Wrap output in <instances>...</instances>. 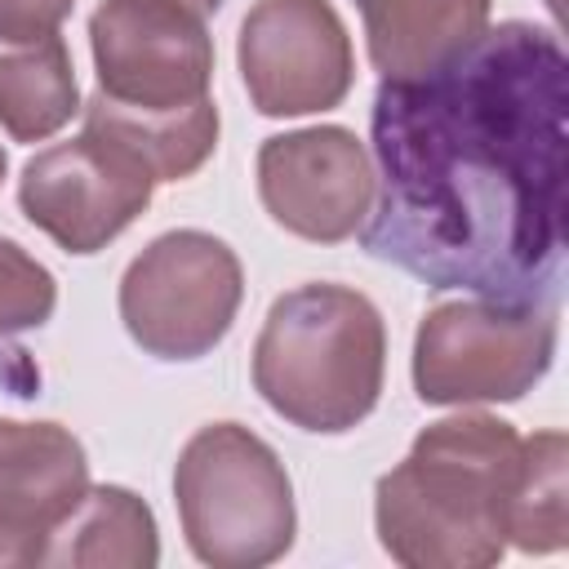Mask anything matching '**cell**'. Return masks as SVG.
I'll use <instances>...</instances> for the list:
<instances>
[{
    "instance_id": "277c9868",
    "label": "cell",
    "mask_w": 569,
    "mask_h": 569,
    "mask_svg": "<svg viewBox=\"0 0 569 569\" xmlns=\"http://www.w3.org/2000/svg\"><path fill=\"white\" fill-rule=\"evenodd\" d=\"M187 547L213 569L271 565L293 542V485L267 440L240 422L200 427L173 467Z\"/></svg>"
},
{
    "instance_id": "7c38bea8",
    "label": "cell",
    "mask_w": 569,
    "mask_h": 569,
    "mask_svg": "<svg viewBox=\"0 0 569 569\" xmlns=\"http://www.w3.org/2000/svg\"><path fill=\"white\" fill-rule=\"evenodd\" d=\"M382 80L431 71L489 27V0H356Z\"/></svg>"
},
{
    "instance_id": "9c48e42d",
    "label": "cell",
    "mask_w": 569,
    "mask_h": 569,
    "mask_svg": "<svg viewBox=\"0 0 569 569\" xmlns=\"http://www.w3.org/2000/svg\"><path fill=\"white\" fill-rule=\"evenodd\" d=\"M236 58L262 116L329 111L356 80L351 36L329 0H258L240 22Z\"/></svg>"
},
{
    "instance_id": "ffe728a7",
    "label": "cell",
    "mask_w": 569,
    "mask_h": 569,
    "mask_svg": "<svg viewBox=\"0 0 569 569\" xmlns=\"http://www.w3.org/2000/svg\"><path fill=\"white\" fill-rule=\"evenodd\" d=\"M4 164H9V160H4V151H0V182H4Z\"/></svg>"
},
{
    "instance_id": "8fae6325",
    "label": "cell",
    "mask_w": 569,
    "mask_h": 569,
    "mask_svg": "<svg viewBox=\"0 0 569 569\" xmlns=\"http://www.w3.org/2000/svg\"><path fill=\"white\" fill-rule=\"evenodd\" d=\"M84 489L89 462L67 427L0 418V565H40Z\"/></svg>"
},
{
    "instance_id": "9a60e30c",
    "label": "cell",
    "mask_w": 569,
    "mask_h": 569,
    "mask_svg": "<svg viewBox=\"0 0 569 569\" xmlns=\"http://www.w3.org/2000/svg\"><path fill=\"white\" fill-rule=\"evenodd\" d=\"M156 520L120 485L84 489L76 511L49 533L40 565H156Z\"/></svg>"
},
{
    "instance_id": "5bb4252c",
    "label": "cell",
    "mask_w": 569,
    "mask_h": 569,
    "mask_svg": "<svg viewBox=\"0 0 569 569\" xmlns=\"http://www.w3.org/2000/svg\"><path fill=\"white\" fill-rule=\"evenodd\" d=\"M76 111V71L58 31L0 40V124L18 142L58 133Z\"/></svg>"
},
{
    "instance_id": "ba28073f",
    "label": "cell",
    "mask_w": 569,
    "mask_h": 569,
    "mask_svg": "<svg viewBox=\"0 0 569 569\" xmlns=\"http://www.w3.org/2000/svg\"><path fill=\"white\" fill-rule=\"evenodd\" d=\"M151 187L156 173L133 151L84 129L27 160L18 204L67 253H98L151 204Z\"/></svg>"
},
{
    "instance_id": "30bf717a",
    "label": "cell",
    "mask_w": 569,
    "mask_h": 569,
    "mask_svg": "<svg viewBox=\"0 0 569 569\" xmlns=\"http://www.w3.org/2000/svg\"><path fill=\"white\" fill-rule=\"evenodd\" d=\"M258 196L284 231L320 244L347 240L369 213V156L342 124L276 133L258 151Z\"/></svg>"
},
{
    "instance_id": "52a82bcc",
    "label": "cell",
    "mask_w": 569,
    "mask_h": 569,
    "mask_svg": "<svg viewBox=\"0 0 569 569\" xmlns=\"http://www.w3.org/2000/svg\"><path fill=\"white\" fill-rule=\"evenodd\" d=\"M98 89L138 111H178L209 98L213 40L178 0H102L89 18Z\"/></svg>"
},
{
    "instance_id": "3957f363",
    "label": "cell",
    "mask_w": 569,
    "mask_h": 569,
    "mask_svg": "<svg viewBox=\"0 0 569 569\" xmlns=\"http://www.w3.org/2000/svg\"><path fill=\"white\" fill-rule=\"evenodd\" d=\"M387 333L378 307L347 284L280 293L253 342V387L293 427L338 436L365 422L382 391Z\"/></svg>"
},
{
    "instance_id": "ac0fdd59",
    "label": "cell",
    "mask_w": 569,
    "mask_h": 569,
    "mask_svg": "<svg viewBox=\"0 0 569 569\" xmlns=\"http://www.w3.org/2000/svg\"><path fill=\"white\" fill-rule=\"evenodd\" d=\"M76 0H0V40H40L62 27Z\"/></svg>"
},
{
    "instance_id": "7a4b0ae2",
    "label": "cell",
    "mask_w": 569,
    "mask_h": 569,
    "mask_svg": "<svg viewBox=\"0 0 569 569\" xmlns=\"http://www.w3.org/2000/svg\"><path fill=\"white\" fill-rule=\"evenodd\" d=\"M520 458L511 422L462 413L431 422L373 489L378 542L413 569H480L502 556V502Z\"/></svg>"
},
{
    "instance_id": "d6986e66",
    "label": "cell",
    "mask_w": 569,
    "mask_h": 569,
    "mask_svg": "<svg viewBox=\"0 0 569 569\" xmlns=\"http://www.w3.org/2000/svg\"><path fill=\"white\" fill-rule=\"evenodd\" d=\"M178 4H187V9H191V13H200V18H209V13H213L222 0H178Z\"/></svg>"
},
{
    "instance_id": "e0dca14e",
    "label": "cell",
    "mask_w": 569,
    "mask_h": 569,
    "mask_svg": "<svg viewBox=\"0 0 569 569\" xmlns=\"http://www.w3.org/2000/svg\"><path fill=\"white\" fill-rule=\"evenodd\" d=\"M58 307V284L18 240L0 236V338L40 329Z\"/></svg>"
},
{
    "instance_id": "2e32d148",
    "label": "cell",
    "mask_w": 569,
    "mask_h": 569,
    "mask_svg": "<svg viewBox=\"0 0 569 569\" xmlns=\"http://www.w3.org/2000/svg\"><path fill=\"white\" fill-rule=\"evenodd\" d=\"M569 445L560 431L520 440V458L502 502V529L520 551H560L569 542Z\"/></svg>"
},
{
    "instance_id": "5b68a950",
    "label": "cell",
    "mask_w": 569,
    "mask_h": 569,
    "mask_svg": "<svg viewBox=\"0 0 569 569\" xmlns=\"http://www.w3.org/2000/svg\"><path fill=\"white\" fill-rule=\"evenodd\" d=\"M244 276L231 244L209 231H169L151 240L120 280V320L156 360L209 356L240 307Z\"/></svg>"
},
{
    "instance_id": "6da1fadb",
    "label": "cell",
    "mask_w": 569,
    "mask_h": 569,
    "mask_svg": "<svg viewBox=\"0 0 569 569\" xmlns=\"http://www.w3.org/2000/svg\"><path fill=\"white\" fill-rule=\"evenodd\" d=\"M569 58L533 22L485 27L369 111L378 200L360 249L427 289L556 307L565 280Z\"/></svg>"
},
{
    "instance_id": "4fadbf2b",
    "label": "cell",
    "mask_w": 569,
    "mask_h": 569,
    "mask_svg": "<svg viewBox=\"0 0 569 569\" xmlns=\"http://www.w3.org/2000/svg\"><path fill=\"white\" fill-rule=\"evenodd\" d=\"M84 129L133 151L156 173V182H178V178H191L213 156L218 107L209 98H200L178 111H138V107L111 102L102 89H93L84 102Z\"/></svg>"
},
{
    "instance_id": "8992f818",
    "label": "cell",
    "mask_w": 569,
    "mask_h": 569,
    "mask_svg": "<svg viewBox=\"0 0 569 569\" xmlns=\"http://www.w3.org/2000/svg\"><path fill=\"white\" fill-rule=\"evenodd\" d=\"M556 356V307L440 302L413 342V387L427 405L520 400Z\"/></svg>"
}]
</instances>
